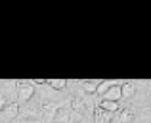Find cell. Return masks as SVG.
<instances>
[{"instance_id": "1", "label": "cell", "mask_w": 151, "mask_h": 123, "mask_svg": "<svg viewBox=\"0 0 151 123\" xmlns=\"http://www.w3.org/2000/svg\"><path fill=\"white\" fill-rule=\"evenodd\" d=\"M35 94V87L31 85V79L27 81H17V100L19 102H29Z\"/></svg>"}, {"instance_id": "2", "label": "cell", "mask_w": 151, "mask_h": 123, "mask_svg": "<svg viewBox=\"0 0 151 123\" xmlns=\"http://www.w3.org/2000/svg\"><path fill=\"white\" fill-rule=\"evenodd\" d=\"M59 106L52 104V102H42L40 110H42V117H44L46 123H54V117H55V112H58Z\"/></svg>"}, {"instance_id": "3", "label": "cell", "mask_w": 151, "mask_h": 123, "mask_svg": "<svg viewBox=\"0 0 151 123\" xmlns=\"http://www.w3.org/2000/svg\"><path fill=\"white\" fill-rule=\"evenodd\" d=\"M75 116L69 108H58L55 112V117H54V123H75Z\"/></svg>"}, {"instance_id": "4", "label": "cell", "mask_w": 151, "mask_h": 123, "mask_svg": "<svg viewBox=\"0 0 151 123\" xmlns=\"http://www.w3.org/2000/svg\"><path fill=\"white\" fill-rule=\"evenodd\" d=\"M19 114V104L17 102H6V106L2 108V116L6 119H15Z\"/></svg>"}, {"instance_id": "5", "label": "cell", "mask_w": 151, "mask_h": 123, "mask_svg": "<svg viewBox=\"0 0 151 123\" xmlns=\"http://www.w3.org/2000/svg\"><path fill=\"white\" fill-rule=\"evenodd\" d=\"M103 100H109V102L121 100V85H111L109 89L105 90V94H103Z\"/></svg>"}, {"instance_id": "6", "label": "cell", "mask_w": 151, "mask_h": 123, "mask_svg": "<svg viewBox=\"0 0 151 123\" xmlns=\"http://www.w3.org/2000/svg\"><path fill=\"white\" fill-rule=\"evenodd\" d=\"M71 112H73V116L77 114L78 117L81 116H84V112H86V104H84V100H81V98H73L71 100Z\"/></svg>"}, {"instance_id": "7", "label": "cell", "mask_w": 151, "mask_h": 123, "mask_svg": "<svg viewBox=\"0 0 151 123\" xmlns=\"http://www.w3.org/2000/svg\"><path fill=\"white\" fill-rule=\"evenodd\" d=\"M94 119H96V123H111V114L103 112V110L96 108L94 110Z\"/></svg>"}, {"instance_id": "8", "label": "cell", "mask_w": 151, "mask_h": 123, "mask_svg": "<svg viewBox=\"0 0 151 123\" xmlns=\"http://www.w3.org/2000/svg\"><path fill=\"white\" fill-rule=\"evenodd\" d=\"M98 85H100V81H96V79H88V81H82V90H84L86 94H94L98 89Z\"/></svg>"}, {"instance_id": "9", "label": "cell", "mask_w": 151, "mask_h": 123, "mask_svg": "<svg viewBox=\"0 0 151 123\" xmlns=\"http://www.w3.org/2000/svg\"><path fill=\"white\" fill-rule=\"evenodd\" d=\"M134 92H136V87L132 83H124L121 85V98H132Z\"/></svg>"}, {"instance_id": "10", "label": "cell", "mask_w": 151, "mask_h": 123, "mask_svg": "<svg viewBox=\"0 0 151 123\" xmlns=\"http://www.w3.org/2000/svg\"><path fill=\"white\" fill-rule=\"evenodd\" d=\"M98 108H100V110H103V112H107V114H113V112H117V110H119V102H109V100H101Z\"/></svg>"}, {"instance_id": "11", "label": "cell", "mask_w": 151, "mask_h": 123, "mask_svg": "<svg viewBox=\"0 0 151 123\" xmlns=\"http://www.w3.org/2000/svg\"><path fill=\"white\" fill-rule=\"evenodd\" d=\"M46 85H50L55 90H63L67 87V79H46Z\"/></svg>"}, {"instance_id": "12", "label": "cell", "mask_w": 151, "mask_h": 123, "mask_svg": "<svg viewBox=\"0 0 151 123\" xmlns=\"http://www.w3.org/2000/svg\"><path fill=\"white\" fill-rule=\"evenodd\" d=\"M132 119H134V112L130 108L121 110V114H119V123H130Z\"/></svg>"}, {"instance_id": "13", "label": "cell", "mask_w": 151, "mask_h": 123, "mask_svg": "<svg viewBox=\"0 0 151 123\" xmlns=\"http://www.w3.org/2000/svg\"><path fill=\"white\" fill-rule=\"evenodd\" d=\"M111 87V83H107V81H100V85H98V89H96V92L94 94H100V96H103L105 94V90Z\"/></svg>"}, {"instance_id": "14", "label": "cell", "mask_w": 151, "mask_h": 123, "mask_svg": "<svg viewBox=\"0 0 151 123\" xmlns=\"http://www.w3.org/2000/svg\"><path fill=\"white\" fill-rule=\"evenodd\" d=\"M4 106H6V98H4V96H0V112H2V108H4Z\"/></svg>"}, {"instance_id": "15", "label": "cell", "mask_w": 151, "mask_h": 123, "mask_svg": "<svg viewBox=\"0 0 151 123\" xmlns=\"http://www.w3.org/2000/svg\"><path fill=\"white\" fill-rule=\"evenodd\" d=\"M78 123H81V121H78Z\"/></svg>"}]
</instances>
